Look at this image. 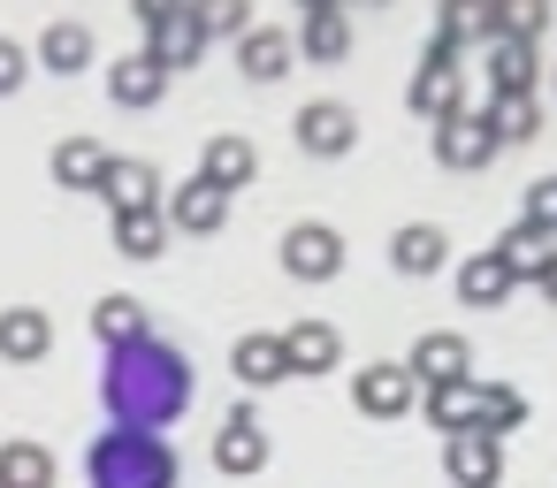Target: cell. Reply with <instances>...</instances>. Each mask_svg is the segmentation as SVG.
<instances>
[{
    "label": "cell",
    "instance_id": "1",
    "mask_svg": "<svg viewBox=\"0 0 557 488\" xmlns=\"http://www.w3.org/2000/svg\"><path fill=\"white\" fill-rule=\"evenodd\" d=\"M100 397H108L115 427H146V435H161V427H176V420L191 412L199 381H191V359H184L176 343L146 336V343H131V351H108Z\"/></svg>",
    "mask_w": 557,
    "mask_h": 488
},
{
    "label": "cell",
    "instance_id": "2",
    "mask_svg": "<svg viewBox=\"0 0 557 488\" xmlns=\"http://www.w3.org/2000/svg\"><path fill=\"white\" fill-rule=\"evenodd\" d=\"M85 480L92 488H176V450L146 427H115V435L92 442Z\"/></svg>",
    "mask_w": 557,
    "mask_h": 488
},
{
    "label": "cell",
    "instance_id": "3",
    "mask_svg": "<svg viewBox=\"0 0 557 488\" xmlns=\"http://www.w3.org/2000/svg\"><path fill=\"white\" fill-rule=\"evenodd\" d=\"M138 24H146V54H153L169 77L207 54V9H184V0H146Z\"/></svg>",
    "mask_w": 557,
    "mask_h": 488
},
{
    "label": "cell",
    "instance_id": "4",
    "mask_svg": "<svg viewBox=\"0 0 557 488\" xmlns=\"http://www.w3.org/2000/svg\"><path fill=\"white\" fill-rule=\"evenodd\" d=\"M405 108H412L420 123L466 115V77H458V54H450L443 39H428V54H420V70H412V85H405Z\"/></svg>",
    "mask_w": 557,
    "mask_h": 488
},
{
    "label": "cell",
    "instance_id": "5",
    "mask_svg": "<svg viewBox=\"0 0 557 488\" xmlns=\"http://www.w3.org/2000/svg\"><path fill=\"white\" fill-rule=\"evenodd\" d=\"M283 275L298 283H336L344 275V237L329 222H290L283 229Z\"/></svg>",
    "mask_w": 557,
    "mask_h": 488
},
{
    "label": "cell",
    "instance_id": "6",
    "mask_svg": "<svg viewBox=\"0 0 557 488\" xmlns=\"http://www.w3.org/2000/svg\"><path fill=\"white\" fill-rule=\"evenodd\" d=\"M351 404H359L367 420H405V412L420 404V381H412L397 359H367V366L351 374Z\"/></svg>",
    "mask_w": 557,
    "mask_h": 488
},
{
    "label": "cell",
    "instance_id": "7",
    "mask_svg": "<svg viewBox=\"0 0 557 488\" xmlns=\"http://www.w3.org/2000/svg\"><path fill=\"white\" fill-rule=\"evenodd\" d=\"M290 130H298V146H306L313 161H344V153L359 146V115H351L344 100H306Z\"/></svg>",
    "mask_w": 557,
    "mask_h": 488
},
{
    "label": "cell",
    "instance_id": "8",
    "mask_svg": "<svg viewBox=\"0 0 557 488\" xmlns=\"http://www.w3.org/2000/svg\"><path fill=\"white\" fill-rule=\"evenodd\" d=\"M496 153H504V146H496V130H488V108H481V115L466 108V115H450V123H435V161H443V168H458V176H473V168H488Z\"/></svg>",
    "mask_w": 557,
    "mask_h": 488
},
{
    "label": "cell",
    "instance_id": "9",
    "mask_svg": "<svg viewBox=\"0 0 557 488\" xmlns=\"http://www.w3.org/2000/svg\"><path fill=\"white\" fill-rule=\"evenodd\" d=\"M161 222L184 229V237H214V229L230 222V191H214L207 176H191V184L161 191Z\"/></svg>",
    "mask_w": 557,
    "mask_h": 488
},
{
    "label": "cell",
    "instance_id": "10",
    "mask_svg": "<svg viewBox=\"0 0 557 488\" xmlns=\"http://www.w3.org/2000/svg\"><path fill=\"white\" fill-rule=\"evenodd\" d=\"M443 473L458 488H496L504 480V442L488 427H466V435H443Z\"/></svg>",
    "mask_w": 557,
    "mask_h": 488
},
{
    "label": "cell",
    "instance_id": "11",
    "mask_svg": "<svg viewBox=\"0 0 557 488\" xmlns=\"http://www.w3.org/2000/svg\"><path fill=\"white\" fill-rule=\"evenodd\" d=\"M100 199H108V214H153V207H161V168H153V161H115V153H108Z\"/></svg>",
    "mask_w": 557,
    "mask_h": 488
},
{
    "label": "cell",
    "instance_id": "12",
    "mask_svg": "<svg viewBox=\"0 0 557 488\" xmlns=\"http://www.w3.org/2000/svg\"><path fill=\"white\" fill-rule=\"evenodd\" d=\"M466 366H473V351H466V336H458V328H428V336L412 343V359H405V374H412L420 389L466 381Z\"/></svg>",
    "mask_w": 557,
    "mask_h": 488
},
{
    "label": "cell",
    "instance_id": "13",
    "mask_svg": "<svg viewBox=\"0 0 557 488\" xmlns=\"http://www.w3.org/2000/svg\"><path fill=\"white\" fill-rule=\"evenodd\" d=\"M488 252L504 260V275H511V283H534V290H542V275L557 267V237H549V229H534V222H511Z\"/></svg>",
    "mask_w": 557,
    "mask_h": 488
},
{
    "label": "cell",
    "instance_id": "14",
    "mask_svg": "<svg viewBox=\"0 0 557 488\" xmlns=\"http://www.w3.org/2000/svg\"><path fill=\"white\" fill-rule=\"evenodd\" d=\"M199 176L214 184V191H252V176H260V146L252 138H237V130H222V138H207V153H199Z\"/></svg>",
    "mask_w": 557,
    "mask_h": 488
},
{
    "label": "cell",
    "instance_id": "15",
    "mask_svg": "<svg viewBox=\"0 0 557 488\" xmlns=\"http://www.w3.org/2000/svg\"><path fill=\"white\" fill-rule=\"evenodd\" d=\"M214 465H222L230 480H245V473L268 465V427L252 420V404H237V412L222 420V435H214Z\"/></svg>",
    "mask_w": 557,
    "mask_h": 488
},
{
    "label": "cell",
    "instance_id": "16",
    "mask_svg": "<svg viewBox=\"0 0 557 488\" xmlns=\"http://www.w3.org/2000/svg\"><path fill=\"white\" fill-rule=\"evenodd\" d=\"M290 54H298V39L275 32V24H252V32L237 39V70H245L252 85H283V77H290Z\"/></svg>",
    "mask_w": 557,
    "mask_h": 488
},
{
    "label": "cell",
    "instance_id": "17",
    "mask_svg": "<svg viewBox=\"0 0 557 488\" xmlns=\"http://www.w3.org/2000/svg\"><path fill=\"white\" fill-rule=\"evenodd\" d=\"M92 336H100L108 351H131V343H146V336H153V313H146L131 290H108V298L92 305Z\"/></svg>",
    "mask_w": 557,
    "mask_h": 488
},
{
    "label": "cell",
    "instance_id": "18",
    "mask_svg": "<svg viewBox=\"0 0 557 488\" xmlns=\"http://www.w3.org/2000/svg\"><path fill=\"white\" fill-rule=\"evenodd\" d=\"M283 359H290V374H336L344 336H336L329 321H290V328H283Z\"/></svg>",
    "mask_w": 557,
    "mask_h": 488
},
{
    "label": "cell",
    "instance_id": "19",
    "mask_svg": "<svg viewBox=\"0 0 557 488\" xmlns=\"http://www.w3.org/2000/svg\"><path fill=\"white\" fill-rule=\"evenodd\" d=\"M54 351V321L39 305H9L0 313V359H16V366H39Z\"/></svg>",
    "mask_w": 557,
    "mask_h": 488
},
{
    "label": "cell",
    "instance_id": "20",
    "mask_svg": "<svg viewBox=\"0 0 557 488\" xmlns=\"http://www.w3.org/2000/svg\"><path fill=\"white\" fill-rule=\"evenodd\" d=\"M39 70H54V77H77V70H92V24H77V16H54V24L39 32Z\"/></svg>",
    "mask_w": 557,
    "mask_h": 488
},
{
    "label": "cell",
    "instance_id": "21",
    "mask_svg": "<svg viewBox=\"0 0 557 488\" xmlns=\"http://www.w3.org/2000/svg\"><path fill=\"white\" fill-rule=\"evenodd\" d=\"M481 62H488V92H496V100H534V85H542V70H534V47H519V39H496Z\"/></svg>",
    "mask_w": 557,
    "mask_h": 488
},
{
    "label": "cell",
    "instance_id": "22",
    "mask_svg": "<svg viewBox=\"0 0 557 488\" xmlns=\"http://www.w3.org/2000/svg\"><path fill=\"white\" fill-rule=\"evenodd\" d=\"M161 92H169V70H161L146 47H138V54H123V62L108 70V100H115V108H153Z\"/></svg>",
    "mask_w": 557,
    "mask_h": 488
},
{
    "label": "cell",
    "instance_id": "23",
    "mask_svg": "<svg viewBox=\"0 0 557 488\" xmlns=\"http://www.w3.org/2000/svg\"><path fill=\"white\" fill-rule=\"evenodd\" d=\"M420 412H428V427H435V435H466V427L481 420V381L466 374V381H443V389H420Z\"/></svg>",
    "mask_w": 557,
    "mask_h": 488
},
{
    "label": "cell",
    "instance_id": "24",
    "mask_svg": "<svg viewBox=\"0 0 557 488\" xmlns=\"http://www.w3.org/2000/svg\"><path fill=\"white\" fill-rule=\"evenodd\" d=\"M298 47L313 62H344L351 54V9H336V0H313L306 24H298Z\"/></svg>",
    "mask_w": 557,
    "mask_h": 488
},
{
    "label": "cell",
    "instance_id": "25",
    "mask_svg": "<svg viewBox=\"0 0 557 488\" xmlns=\"http://www.w3.org/2000/svg\"><path fill=\"white\" fill-rule=\"evenodd\" d=\"M443 260H450V237H443L435 222H405V229L389 237V267H397V275H435Z\"/></svg>",
    "mask_w": 557,
    "mask_h": 488
},
{
    "label": "cell",
    "instance_id": "26",
    "mask_svg": "<svg viewBox=\"0 0 557 488\" xmlns=\"http://www.w3.org/2000/svg\"><path fill=\"white\" fill-rule=\"evenodd\" d=\"M230 374H237L245 389H275V381H290L283 336H237V351H230Z\"/></svg>",
    "mask_w": 557,
    "mask_h": 488
},
{
    "label": "cell",
    "instance_id": "27",
    "mask_svg": "<svg viewBox=\"0 0 557 488\" xmlns=\"http://www.w3.org/2000/svg\"><path fill=\"white\" fill-rule=\"evenodd\" d=\"M428 39H443L450 54H466V47H496V9H488V0H458V9H443V24L428 32Z\"/></svg>",
    "mask_w": 557,
    "mask_h": 488
},
{
    "label": "cell",
    "instance_id": "28",
    "mask_svg": "<svg viewBox=\"0 0 557 488\" xmlns=\"http://www.w3.org/2000/svg\"><path fill=\"white\" fill-rule=\"evenodd\" d=\"M0 488H54V450L32 435H9L0 442Z\"/></svg>",
    "mask_w": 557,
    "mask_h": 488
},
{
    "label": "cell",
    "instance_id": "29",
    "mask_svg": "<svg viewBox=\"0 0 557 488\" xmlns=\"http://www.w3.org/2000/svg\"><path fill=\"white\" fill-rule=\"evenodd\" d=\"M511 290H519V283L504 275V260H496V252H473V260L458 267V298H466L473 313H496V305H504Z\"/></svg>",
    "mask_w": 557,
    "mask_h": 488
},
{
    "label": "cell",
    "instance_id": "30",
    "mask_svg": "<svg viewBox=\"0 0 557 488\" xmlns=\"http://www.w3.org/2000/svg\"><path fill=\"white\" fill-rule=\"evenodd\" d=\"M47 168H54V184H62V191H100V168H108V153H100L92 138H62Z\"/></svg>",
    "mask_w": 557,
    "mask_h": 488
},
{
    "label": "cell",
    "instance_id": "31",
    "mask_svg": "<svg viewBox=\"0 0 557 488\" xmlns=\"http://www.w3.org/2000/svg\"><path fill=\"white\" fill-rule=\"evenodd\" d=\"M161 245H169L161 207H153V214H115V252H123V260H161Z\"/></svg>",
    "mask_w": 557,
    "mask_h": 488
},
{
    "label": "cell",
    "instance_id": "32",
    "mask_svg": "<svg viewBox=\"0 0 557 488\" xmlns=\"http://www.w3.org/2000/svg\"><path fill=\"white\" fill-rule=\"evenodd\" d=\"M488 130H496V146L542 138V100H488Z\"/></svg>",
    "mask_w": 557,
    "mask_h": 488
},
{
    "label": "cell",
    "instance_id": "33",
    "mask_svg": "<svg viewBox=\"0 0 557 488\" xmlns=\"http://www.w3.org/2000/svg\"><path fill=\"white\" fill-rule=\"evenodd\" d=\"M519 420H527V397H519L511 381H481V420H473V427H488V435L504 442Z\"/></svg>",
    "mask_w": 557,
    "mask_h": 488
},
{
    "label": "cell",
    "instance_id": "34",
    "mask_svg": "<svg viewBox=\"0 0 557 488\" xmlns=\"http://www.w3.org/2000/svg\"><path fill=\"white\" fill-rule=\"evenodd\" d=\"M549 32V9L542 0H511V9H496V39H519V47H534Z\"/></svg>",
    "mask_w": 557,
    "mask_h": 488
},
{
    "label": "cell",
    "instance_id": "35",
    "mask_svg": "<svg viewBox=\"0 0 557 488\" xmlns=\"http://www.w3.org/2000/svg\"><path fill=\"white\" fill-rule=\"evenodd\" d=\"M527 222L557 237V176H534V184H527Z\"/></svg>",
    "mask_w": 557,
    "mask_h": 488
},
{
    "label": "cell",
    "instance_id": "36",
    "mask_svg": "<svg viewBox=\"0 0 557 488\" xmlns=\"http://www.w3.org/2000/svg\"><path fill=\"white\" fill-rule=\"evenodd\" d=\"M214 32H222V39H245V32H252V9H245V0H214V9H207V39H214Z\"/></svg>",
    "mask_w": 557,
    "mask_h": 488
},
{
    "label": "cell",
    "instance_id": "37",
    "mask_svg": "<svg viewBox=\"0 0 557 488\" xmlns=\"http://www.w3.org/2000/svg\"><path fill=\"white\" fill-rule=\"evenodd\" d=\"M24 77H32V54H24L16 39H0V100L24 92Z\"/></svg>",
    "mask_w": 557,
    "mask_h": 488
},
{
    "label": "cell",
    "instance_id": "38",
    "mask_svg": "<svg viewBox=\"0 0 557 488\" xmlns=\"http://www.w3.org/2000/svg\"><path fill=\"white\" fill-rule=\"evenodd\" d=\"M542 298H549V305H557V267H549V275H542Z\"/></svg>",
    "mask_w": 557,
    "mask_h": 488
}]
</instances>
